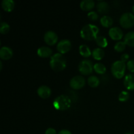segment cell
<instances>
[{
	"label": "cell",
	"mask_w": 134,
	"mask_h": 134,
	"mask_svg": "<svg viewBox=\"0 0 134 134\" xmlns=\"http://www.w3.org/2000/svg\"><path fill=\"white\" fill-rule=\"evenodd\" d=\"M99 31V27L92 24H88L82 27L80 31L81 37L85 40H96Z\"/></svg>",
	"instance_id": "1"
},
{
	"label": "cell",
	"mask_w": 134,
	"mask_h": 134,
	"mask_svg": "<svg viewBox=\"0 0 134 134\" xmlns=\"http://www.w3.org/2000/svg\"><path fill=\"white\" fill-rule=\"evenodd\" d=\"M50 66L55 71H61L64 70L67 66V60L65 57L59 52L54 54L51 57Z\"/></svg>",
	"instance_id": "2"
},
{
	"label": "cell",
	"mask_w": 134,
	"mask_h": 134,
	"mask_svg": "<svg viewBox=\"0 0 134 134\" xmlns=\"http://www.w3.org/2000/svg\"><path fill=\"white\" fill-rule=\"evenodd\" d=\"M71 105V100L68 96L62 95L58 96L54 99L53 102V106L58 111H66L70 108Z\"/></svg>",
	"instance_id": "3"
},
{
	"label": "cell",
	"mask_w": 134,
	"mask_h": 134,
	"mask_svg": "<svg viewBox=\"0 0 134 134\" xmlns=\"http://www.w3.org/2000/svg\"><path fill=\"white\" fill-rule=\"evenodd\" d=\"M126 65V63L121 60H116L111 65V70L113 75L116 79H121L125 75Z\"/></svg>",
	"instance_id": "4"
},
{
	"label": "cell",
	"mask_w": 134,
	"mask_h": 134,
	"mask_svg": "<svg viewBox=\"0 0 134 134\" xmlns=\"http://www.w3.org/2000/svg\"><path fill=\"white\" fill-rule=\"evenodd\" d=\"M120 26L126 29L132 27L134 25V14L128 12L122 14L119 20Z\"/></svg>",
	"instance_id": "5"
},
{
	"label": "cell",
	"mask_w": 134,
	"mask_h": 134,
	"mask_svg": "<svg viewBox=\"0 0 134 134\" xmlns=\"http://www.w3.org/2000/svg\"><path fill=\"white\" fill-rule=\"evenodd\" d=\"M79 71L84 75L91 74L94 70V64L90 60H83L79 64Z\"/></svg>",
	"instance_id": "6"
},
{
	"label": "cell",
	"mask_w": 134,
	"mask_h": 134,
	"mask_svg": "<svg viewBox=\"0 0 134 134\" xmlns=\"http://www.w3.org/2000/svg\"><path fill=\"white\" fill-rule=\"evenodd\" d=\"M86 81L83 77L81 75H77L71 78L69 82L71 88L75 90H79L85 86Z\"/></svg>",
	"instance_id": "7"
},
{
	"label": "cell",
	"mask_w": 134,
	"mask_h": 134,
	"mask_svg": "<svg viewBox=\"0 0 134 134\" xmlns=\"http://www.w3.org/2000/svg\"><path fill=\"white\" fill-rule=\"evenodd\" d=\"M71 46L72 44L70 41L68 39H63L58 43L56 48L59 53L64 54L70 51L71 48Z\"/></svg>",
	"instance_id": "8"
},
{
	"label": "cell",
	"mask_w": 134,
	"mask_h": 134,
	"mask_svg": "<svg viewBox=\"0 0 134 134\" xmlns=\"http://www.w3.org/2000/svg\"><path fill=\"white\" fill-rule=\"evenodd\" d=\"M58 40V36L55 31L49 30L47 31L44 35V41L48 45H54Z\"/></svg>",
	"instance_id": "9"
},
{
	"label": "cell",
	"mask_w": 134,
	"mask_h": 134,
	"mask_svg": "<svg viewBox=\"0 0 134 134\" xmlns=\"http://www.w3.org/2000/svg\"><path fill=\"white\" fill-rule=\"evenodd\" d=\"M109 35L113 40L119 41L123 37L124 34H123L122 30L120 27H112L110 28L109 31Z\"/></svg>",
	"instance_id": "10"
},
{
	"label": "cell",
	"mask_w": 134,
	"mask_h": 134,
	"mask_svg": "<svg viewBox=\"0 0 134 134\" xmlns=\"http://www.w3.org/2000/svg\"><path fill=\"white\" fill-rule=\"evenodd\" d=\"M37 92L38 96L42 99H47L51 96L52 90L48 86L46 85H42L38 88Z\"/></svg>",
	"instance_id": "11"
},
{
	"label": "cell",
	"mask_w": 134,
	"mask_h": 134,
	"mask_svg": "<svg viewBox=\"0 0 134 134\" xmlns=\"http://www.w3.org/2000/svg\"><path fill=\"white\" fill-rule=\"evenodd\" d=\"M13 51L10 47L4 46L0 48V58L1 60H8L13 57Z\"/></svg>",
	"instance_id": "12"
},
{
	"label": "cell",
	"mask_w": 134,
	"mask_h": 134,
	"mask_svg": "<svg viewBox=\"0 0 134 134\" xmlns=\"http://www.w3.org/2000/svg\"><path fill=\"white\" fill-rule=\"evenodd\" d=\"M52 52H53L51 48L45 47V46L39 47L37 51L38 56L41 58H43L51 57L52 56Z\"/></svg>",
	"instance_id": "13"
},
{
	"label": "cell",
	"mask_w": 134,
	"mask_h": 134,
	"mask_svg": "<svg viewBox=\"0 0 134 134\" xmlns=\"http://www.w3.org/2000/svg\"><path fill=\"white\" fill-rule=\"evenodd\" d=\"M124 85L128 90H134V73H130L124 77Z\"/></svg>",
	"instance_id": "14"
},
{
	"label": "cell",
	"mask_w": 134,
	"mask_h": 134,
	"mask_svg": "<svg viewBox=\"0 0 134 134\" xmlns=\"http://www.w3.org/2000/svg\"><path fill=\"white\" fill-rule=\"evenodd\" d=\"M95 7V2L93 0H83L80 3V7L82 10L89 11Z\"/></svg>",
	"instance_id": "15"
},
{
	"label": "cell",
	"mask_w": 134,
	"mask_h": 134,
	"mask_svg": "<svg viewBox=\"0 0 134 134\" xmlns=\"http://www.w3.org/2000/svg\"><path fill=\"white\" fill-rule=\"evenodd\" d=\"M15 7V2L13 0H3L1 2V7L5 11L11 12Z\"/></svg>",
	"instance_id": "16"
},
{
	"label": "cell",
	"mask_w": 134,
	"mask_h": 134,
	"mask_svg": "<svg viewBox=\"0 0 134 134\" xmlns=\"http://www.w3.org/2000/svg\"><path fill=\"white\" fill-rule=\"evenodd\" d=\"M96 8L98 11L99 12L100 14H105V13H108L109 10V5L108 3L106 1H101L98 3L96 5Z\"/></svg>",
	"instance_id": "17"
},
{
	"label": "cell",
	"mask_w": 134,
	"mask_h": 134,
	"mask_svg": "<svg viewBox=\"0 0 134 134\" xmlns=\"http://www.w3.org/2000/svg\"><path fill=\"white\" fill-rule=\"evenodd\" d=\"M92 55L95 60H101L104 58L105 51H103V48L98 47V48H94L92 51Z\"/></svg>",
	"instance_id": "18"
},
{
	"label": "cell",
	"mask_w": 134,
	"mask_h": 134,
	"mask_svg": "<svg viewBox=\"0 0 134 134\" xmlns=\"http://www.w3.org/2000/svg\"><path fill=\"white\" fill-rule=\"evenodd\" d=\"M80 54L85 58H88L92 55V51H90V48L86 44H81L79 48Z\"/></svg>",
	"instance_id": "19"
},
{
	"label": "cell",
	"mask_w": 134,
	"mask_h": 134,
	"mask_svg": "<svg viewBox=\"0 0 134 134\" xmlns=\"http://www.w3.org/2000/svg\"><path fill=\"white\" fill-rule=\"evenodd\" d=\"M124 42L126 45L134 47V31L127 33L124 37Z\"/></svg>",
	"instance_id": "20"
},
{
	"label": "cell",
	"mask_w": 134,
	"mask_h": 134,
	"mask_svg": "<svg viewBox=\"0 0 134 134\" xmlns=\"http://www.w3.org/2000/svg\"><path fill=\"white\" fill-rule=\"evenodd\" d=\"M100 23L105 27H110L113 24V20L109 16H103L100 18Z\"/></svg>",
	"instance_id": "21"
},
{
	"label": "cell",
	"mask_w": 134,
	"mask_h": 134,
	"mask_svg": "<svg viewBox=\"0 0 134 134\" xmlns=\"http://www.w3.org/2000/svg\"><path fill=\"white\" fill-rule=\"evenodd\" d=\"M94 70L98 74H105L107 71L105 65L102 63H96L94 65Z\"/></svg>",
	"instance_id": "22"
},
{
	"label": "cell",
	"mask_w": 134,
	"mask_h": 134,
	"mask_svg": "<svg viewBox=\"0 0 134 134\" xmlns=\"http://www.w3.org/2000/svg\"><path fill=\"white\" fill-rule=\"evenodd\" d=\"M88 84L92 88H96L99 85V79L98 77L95 75H92L88 79Z\"/></svg>",
	"instance_id": "23"
},
{
	"label": "cell",
	"mask_w": 134,
	"mask_h": 134,
	"mask_svg": "<svg viewBox=\"0 0 134 134\" xmlns=\"http://www.w3.org/2000/svg\"><path fill=\"white\" fill-rule=\"evenodd\" d=\"M96 43L99 47V48H105L108 45V41L105 37L98 36L96 39Z\"/></svg>",
	"instance_id": "24"
},
{
	"label": "cell",
	"mask_w": 134,
	"mask_h": 134,
	"mask_svg": "<svg viewBox=\"0 0 134 134\" xmlns=\"http://www.w3.org/2000/svg\"><path fill=\"white\" fill-rule=\"evenodd\" d=\"M126 44H125L124 41H119L115 43V46H114V49L117 52H122L126 49Z\"/></svg>",
	"instance_id": "25"
},
{
	"label": "cell",
	"mask_w": 134,
	"mask_h": 134,
	"mask_svg": "<svg viewBox=\"0 0 134 134\" xmlns=\"http://www.w3.org/2000/svg\"><path fill=\"white\" fill-rule=\"evenodd\" d=\"M10 27L8 23L5 22H1L0 25V33L1 34H6L10 31Z\"/></svg>",
	"instance_id": "26"
},
{
	"label": "cell",
	"mask_w": 134,
	"mask_h": 134,
	"mask_svg": "<svg viewBox=\"0 0 134 134\" xmlns=\"http://www.w3.org/2000/svg\"><path fill=\"white\" fill-rule=\"evenodd\" d=\"M130 98V93L128 91H122L119 95V100L121 102H125Z\"/></svg>",
	"instance_id": "27"
},
{
	"label": "cell",
	"mask_w": 134,
	"mask_h": 134,
	"mask_svg": "<svg viewBox=\"0 0 134 134\" xmlns=\"http://www.w3.org/2000/svg\"><path fill=\"white\" fill-rule=\"evenodd\" d=\"M88 18L92 21H96L99 18V15L96 11H90L88 13Z\"/></svg>",
	"instance_id": "28"
},
{
	"label": "cell",
	"mask_w": 134,
	"mask_h": 134,
	"mask_svg": "<svg viewBox=\"0 0 134 134\" xmlns=\"http://www.w3.org/2000/svg\"><path fill=\"white\" fill-rule=\"evenodd\" d=\"M126 68L131 73H134V60H131L127 62Z\"/></svg>",
	"instance_id": "29"
},
{
	"label": "cell",
	"mask_w": 134,
	"mask_h": 134,
	"mask_svg": "<svg viewBox=\"0 0 134 134\" xmlns=\"http://www.w3.org/2000/svg\"><path fill=\"white\" fill-rule=\"evenodd\" d=\"M129 58H130V56L128 54L124 53L121 55V56H120V60L124 62H126L128 61Z\"/></svg>",
	"instance_id": "30"
},
{
	"label": "cell",
	"mask_w": 134,
	"mask_h": 134,
	"mask_svg": "<svg viewBox=\"0 0 134 134\" xmlns=\"http://www.w3.org/2000/svg\"><path fill=\"white\" fill-rule=\"evenodd\" d=\"M45 134H57L56 130L52 128H49L45 131Z\"/></svg>",
	"instance_id": "31"
},
{
	"label": "cell",
	"mask_w": 134,
	"mask_h": 134,
	"mask_svg": "<svg viewBox=\"0 0 134 134\" xmlns=\"http://www.w3.org/2000/svg\"><path fill=\"white\" fill-rule=\"evenodd\" d=\"M58 134H72V133H71V132L69 130H68L64 129V130H60Z\"/></svg>",
	"instance_id": "32"
},
{
	"label": "cell",
	"mask_w": 134,
	"mask_h": 134,
	"mask_svg": "<svg viewBox=\"0 0 134 134\" xmlns=\"http://www.w3.org/2000/svg\"><path fill=\"white\" fill-rule=\"evenodd\" d=\"M3 68V64H2V62H0V69H2Z\"/></svg>",
	"instance_id": "33"
},
{
	"label": "cell",
	"mask_w": 134,
	"mask_h": 134,
	"mask_svg": "<svg viewBox=\"0 0 134 134\" xmlns=\"http://www.w3.org/2000/svg\"><path fill=\"white\" fill-rule=\"evenodd\" d=\"M132 11H133V14H134V5L133 6V7H132Z\"/></svg>",
	"instance_id": "34"
},
{
	"label": "cell",
	"mask_w": 134,
	"mask_h": 134,
	"mask_svg": "<svg viewBox=\"0 0 134 134\" xmlns=\"http://www.w3.org/2000/svg\"><path fill=\"white\" fill-rule=\"evenodd\" d=\"M125 134H133L132 133H125Z\"/></svg>",
	"instance_id": "35"
}]
</instances>
